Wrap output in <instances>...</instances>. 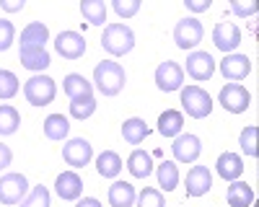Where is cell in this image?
Masks as SVG:
<instances>
[{
	"label": "cell",
	"mask_w": 259,
	"mask_h": 207,
	"mask_svg": "<svg viewBox=\"0 0 259 207\" xmlns=\"http://www.w3.org/2000/svg\"><path fill=\"white\" fill-rule=\"evenodd\" d=\"M182 83H184V70L177 65L174 60H166L156 68V86L163 91V93H171V91H182Z\"/></svg>",
	"instance_id": "cell-9"
},
{
	"label": "cell",
	"mask_w": 259,
	"mask_h": 207,
	"mask_svg": "<svg viewBox=\"0 0 259 207\" xmlns=\"http://www.w3.org/2000/svg\"><path fill=\"white\" fill-rule=\"evenodd\" d=\"M210 186H212V174L207 171V166H192V171L187 174V194L205 197Z\"/></svg>",
	"instance_id": "cell-15"
},
{
	"label": "cell",
	"mask_w": 259,
	"mask_h": 207,
	"mask_svg": "<svg viewBox=\"0 0 259 207\" xmlns=\"http://www.w3.org/2000/svg\"><path fill=\"white\" fill-rule=\"evenodd\" d=\"M70 132V122L62 114H50L45 119V137L47 140H65Z\"/></svg>",
	"instance_id": "cell-27"
},
{
	"label": "cell",
	"mask_w": 259,
	"mask_h": 207,
	"mask_svg": "<svg viewBox=\"0 0 259 207\" xmlns=\"http://www.w3.org/2000/svg\"><path fill=\"white\" fill-rule=\"evenodd\" d=\"M62 91H65V96H68L70 101H75V98H83V96H94L91 83L85 80L83 75H78V73L65 75V80H62Z\"/></svg>",
	"instance_id": "cell-19"
},
{
	"label": "cell",
	"mask_w": 259,
	"mask_h": 207,
	"mask_svg": "<svg viewBox=\"0 0 259 207\" xmlns=\"http://www.w3.org/2000/svg\"><path fill=\"white\" fill-rule=\"evenodd\" d=\"M202 34H205V29H202V24L194 16L182 18L179 24L174 26V41H177L179 49H194L202 41Z\"/></svg>",
	"instance_id": "cell-6"
},
{
	"label": "cell",
	"mask_w": 259,
	"mask_h": 207,
	"mask_svg": "<svg viewBox=\"0 0 259 207\" xmlns=\"http://www.w3.org/2000/svg\"><path fill=\"white\" fill-rule=\"evenodd\" d=\"M124 80H127L124 68L114 60H104L94 68V83L104 96H117L124 88Z\"/></svg>",
	"instance_id": "cell-1"
},
{
	"label": "cell",
	"mask_w": 259,
	"mask_h": 207,
	"mask_svg": "<svg viewBox=\"0 0 259 207\" xmlns=\"http://www.w3.org/2000/svg\"><path fill=\"white\" fill-rule=\"evenodd\" d=\"M75 207H101V202H99V199H94V197H83Z\"/></svg>",
	"instance_id": "cell-42"
},
{
	"label": "cell",
	"mask_w": 259,
	"mask_h": 207,
	"mask_svg": "<svg viewBox=\"0 0 259 207\" xmlns=\"http://www.w3.org/2000/svg\"><path fill=\"white\" fill-rule=\"evenodd\" d=\"M127 169L135 179H148L150 174H153V158H150V153H145V150H133L130 158H127Z\"/></svg>",
	"instance_id": "cell-21"
},
{
	"label": "cell",
	"mask_w": 259,
	"mask_h": 207,
	"mask_svg": "<svg viewBox=\"0 0 259 207\" xmlns=\"http://www.w3.org/2000/svg\"><path fill=\"white\" fill-rule=\"evenodd\" d=\"M18 93V78L11 70H0V98H13Z\"/></svg>",
	"instance_id": "cell-34"
},
{
	"label": "cell",
	"mask_w": 259,
	"mask_h": 207,
	"mask_svg": "<svg viewBox=\"0 0 259 207\" xmlns=\"http://www.w3.org/2000/svg\"><path fill=\"white\" fill-rule=\"evenodd\" d=\"M215 169H218V176L221 179L236 181V179L244 174V161H241V156H236V153H221L218 163H215Z\"/></svg>",
	"instance_id": "cell-18"
},
{
	"label": "cell",
	"mask_w": 259,
	"mask_h": 207,
	"mask_svg": "<svg viewBox=\"0 0 259 207\" xmlns=\"http://www.w3.org/2000/svg\"><path fill=\"white\" fill-rule=\"evenodd\" d=\"M138 199L135 194V186L127 184V181H114L109 186V204L112 207H133Z\"/></svg>",
	"instance_id": "cell-20"
},
{
	"label": "cell",
	"mask_w": 259,
	"mask_h": 207,
	"mask_svg": "<svg viewBox=\"0 0 259 207\" xmlns=\"http://www.w3.org/2000/svg\"><path fill=\"white\" fill-rule=\"evenodd\" d=\"M256 135H259V130L254 127V124H249V127H244L241 130V137H239V142H241V150L246 153V156H251V158H256Z\"/></svg>",
	"instance_id": "cell-33"
},
{
	"label": "cell",
	"mask_w": 259,
	"mask_h": 207,
	"mask_svg": "<svg viewBox=\"0 0 259 207\" xmlns=\"http://www.w3.org/2000/svg\"><path fill=\"white\" fill-rule=\"evenodd\" d=\"M218 101H221V107L231 114H241L249 109V104H251V96L249 91L241 86V83H228V86L221 88L218 93Z\"/></svg>",
	"instance_id": "cell-7"
},
{
	"label": "cell",
	"mask_w": 259,
	"mask_h": 207,
	"mask_svg": "<svg viewBox=\"0 0 259 207\" xmlns=\"http://www.w3.org/2000/svg\"><path fill=\"white\" fill-rule=\"evenodd\" d=\"M182 127H184V117H182V112H177V109H166V112L158 117V132H161L163 137H177V135H182Z\"/></svg>",
	"instance_id": "cell-22"
},
{
	"label": "cell",
	"mask_w": 259,
	"mask_h": 207,
	"mask_svg": "<svg viewBox=\"0 0 259 207\" xmlns=\"http://www.w3.org/2000/svg\"><path fill=\"white\" fill-rule=\"evenodd\" d=\"M171 150H174V158L179 161V163H194L200 158V153H202V142H200V137L197 135H177L174 137V145H171Z\"/></svg>",
	"instance_id": "cell-11"
},
{
	"label": "cell",
	"mask_w": 259,
	"mask_h": 207,
	"mask_svg": "<svg viewBox=\"0 0 259 207\" xmlns=\"http://www.w3.org/2000/svg\"><path fill=\"white\" fill-rule=\"evenodd\" d=\"M182 107L192 119H205L212 112V98L200 86H187L182 88Z\"/></svg>",
	"instance_id": "cell-4"
},
{
	"label": "cell",
	"mask_w": 259,
	"mask_h": 207,
	"mask_svg": "<svg viewBox=\"0 0 259 207\" xmlns=\"http://www.w3.org/2000/svg\"><path fill=\"white\" fill-rule=\"evenodd\" d=\"M18 57H21V65L26 70H47L52 62L47 49H21Z\"/></svg>",
	"instance_id": "cell-25"
},
{
	"label": "cell",
	"mask_w": 259,
	"mask_h": 207,
	"mask_svg": "<svg viewBox=\"0 0 259 207\" xmlns=\"http://www.w3.org/2000/svg\"><path fill=\"white\" fill-rule=\"evenodd\" d=\"M55 93H57V86L50 75H34L24 86V96L31 107H47V104L55 101Z\"/></svg>",
	"instance_id": "cell-3"
},
{
	"label": "cell",
	"mask_w": 259,
	"mask_h": 207,
	"mask_svg": "<svg viewBox=\"0 0 259 207\" xmlns=\"http://www.w3.org/2000/svg\"><path fill=\"white\" fill-rule=\"evenodd\" d=\"M101 47L114 55V57H122L127 52H133L135 47V34L127 24H109L104 29V36H101Z\"/></svg>",
	"instance_id": "cell-2"
},
{
	"label": "cell",
	"mask_w": 259,
	"mask_h": 207,
	"mask_svg": "<svg viewBox=\"0 0 259 207\" xmlns=\"http://www.w3.org/2000/svg\"><path fill=\"white\" fill-rule=\"evenodd\" d=\"M231 11H233L236 16H241V18H249V16H254L259 8H256V3H249V0H231Z\"/></svg>",
	"instance_id": "cell-38"
},
{
	"label": "cell",
	"mask_w": 259,
	"mask_h": 207,
	"mask_svg": "<svg viewBox=\"0 0 259 207\" xmlns=\"http://www.w3.org/2000/svg\"><path fill=\"white\" fill-rule=\"evenodd\" d=\"M212 44L218 47L226 55H233V49L241 44V31L236 24H228V21H221L218 26L212 29Z\"/></svg>",
	"instance_id": "cell-12"
},
{
	"label": "cell",
	"mask_w": 259,
	"mask_h": 207,
	"mask_svg": "<svg viewBox=\"0 0 259 207\" xmlns=\"http://www.w3.org/2000/svg\"><path fill=\"white\" fill-rule=\"evenodd\" d=\"M47 41H50V29L41 21H31L21 31V49H45Z\"/></svg>",
	"instance_id": "cell-16"
},
{
	"label": "cell",
	"mask_w": 259,
	"mask_h": 207,
	"mask_svg": "<svg viewBox=\"0 0 259 207\" xmlns=\"http://www.w3.org/2000/svg\"><path fill=\"white\" fill-rule=\"evenodd\" d=\"M29 194V181L24 174L0 176V204H21Z\"/></svg>",
	"instance_id": "cell-5"
},
{
	"label": "cell",
	"mask_w": 259,
	"mask_h": 207,
	"mask_svg": "<svg viewBox=\"0 0 259 207\" xmlns=\"http://www.w3.org/2000/svg\"><path fill=\"white\" fill-rule=\"evenodd\" d=\"M80 13H83V18L89 21L91 26H101L106 21V6L101 3V0H83Z\"/></svg>",
	"instance_id": "cell-29"
},
{
	"label": "cell",
	"mask_w": 259,
	"mask_h": 207,
	"mask_svg": "<svg viewBox=\"0 0 259 207\" xmlns=\"http://www.w3.org/2000/svg\"><path fill=\"white\" fill-rule=\"evenodd\" d=\"M55 192L60 194V199H78L83 194V181L75 171H62L55 181Z\"/></svg>",
	"instance_id": "cell-17"
},
{
	"label": "cell",
	"mask_w": 259,
	"mask_h": 207,
	"mask_svg": "<svg viewBox=\"0 0 259 207\" xmlns=\"http://www.w3.org/2000/svg\"><path fill=\"white\" fill-rule=\"evenodd\" d=\"M187 73L194 80H210L215 73V60L210 52H192L187 57Z\"/></svg>",
	"instance_id": "cell-13"
},
{
	"label": "cell",
	"mask_w": 259,
	"mask_h": 207,
	"mask_svg": "<svg viewBox=\"0 0 259 207\" xmlns=\"http://www.w3.org/2000/svg\"><path fill=\"white\" fill-rule=\"evenodd\" d=\"M226 199H228L231 207H249L254 202V189L246 181H231Z\"/></svg>",
	"instance_id": "cell-23"
},
{
	"label": "cell",
	"mask_w": 259,
	"mask_h": 207,
	"mask_svg": "<svg viewBox=\"0 0 259 207\" xmlns=\"http://www.w3.org/2000/svg\"><path fill=\"white\" fill-rule=\"evenodd\" d=\"M184 6H187V11H192V13H202V11L210 8V0H184Z\"/></svg>",
	"instance_id": "cell-39"
},
{
	"label": "cell",
	"mask_w": 259,
	"mask_h": 207,
	"mask_svg": "<svg viewBox=\"0 0 259 207\" xmlns=\"http://www.w3.org/2000/svg\"><path fill=\"white\" fill-rule=\"evenodd\" d=\"M18 124H21V114L8 104H0V135H13Z\"/></svg>",
	"instance_id": "cell-30"
},
{
	"label": "cell",
	"mask_w": 259,
	"mask_h": 207,
	"mask_svg": "<svg viewBox=\"0 0 259 207\" xmlns=\"http://www.w3.org/2000/svg\"><path fill=\"white\" fill-rule=\"evenodd\" d=\"M138 207H163V194L153 186H145L138 197Z\"/></svg>",
	"instance_id": "cell-35"
},
{
	"label": "cell",
	"mask_w": 259,
	"mask_h": 207,
	"mask_svg": "<svg viewBox=\"0 0 259 207\" xmlns=\"http://www.w3.org/2000/svg\"><path fill=\"white\" fill-rule=\"evenodd\" d=\"M21 207H50V189H47V186H41V184H36L34 189L24 197Z\"/></svg>",
	"instance_id": "cell-32"
},
{
	"label": "cell",
	"mask_w": 259,
	"mask_h": 207,
	"mask_svg": "<svg viewBox=\"0 0 259 207\" xmlns=\"http://www.w3.org/2000/svg\"><path fill=\"white\" fill-rule=\"evenodd\" d=\"M55 49L65 60H80L85 55V39L78 31H60L55 39Z\"/></svg>",
	"instance_id": "cell-10"
},
{
	"label": "cell",
	"mask_w": 259,
	"mask_h": 207,
	"mask_svg": "<svg viewBox=\"0 0 259 207\" xmlns=\"http://www.w3.org/2000/svg\"><path fill=\"white\" fill-rule=\"evenodd\" d=\"M11 161H13V153H11V148H8V145H3V142H0V171H3V169H8V166H11Z\"/></svg>",
	"instance_id": "cell-40"
},
{
	"label": "cell",
	"mask_w": 259,
	"mask_h": 207,
	"mask_svg": "<svg viewBox=\"0 0 259 207\" xmlns=\"http://www.w3.org/2000/svg\"><path fill=\"white\" fill-rule=\"evenodd\" d=\"M62 158L68 166H73V169H83V166H89L91 158H94V148L89 140L83 137H75V140H68L62 145Z\"/></svg>",
	"instance_id": "cell-8"
},
{
	"label": "cell",
	"mask_w": 259,
	"mask_h": 207,
	"mask_svg": "<svg viewBox=\"0 0 259 207\" xmlns=\"http://www.w3.org/2000/svg\"><path fill=\"white\" fill-rule=\"evenodd\" d=\"M221 73L226 80H244L251 73V60L246 55H226L221 60Z\"/></svg>",
	"instance_id": "cell-14"
},
{
	"label": "cell",
	"mask_w": 259,
	"mask_h": 207,
	"mask_svg": "<svg viewBox=\"0 0 259 207\" xmlns=\"http://www.w3.org/2000/svg\"><path fill=\"white\" fill-rule=\"evenodd\" d=\"M156 174H158V186H161V189H166V192L177 189V184H179V169H177L174 161H163L158 169H156Z\"/></svg>",
	"instance_id": "cell-28"
},
{
	"label": "cell",
	"mask_w": 259,
	"mask_h": 207,
	"mask_svg": "<svg viewBox=\"0 0 259 207\" xmlns=\"http://www.w3.org/2000/svg\"><path fill=\"white\" fill-rule=\"evenodd\" d=\"M0 8L13 13V11H24V0H0Z\"/></svg>",
	"instance_id": "cell-41"
},
{
	"label": "cell",
	"mask_w": 259,
	"mask_h": 207,
	"mask_svg": "<svg viewBox=\"0 0 259 207\" xmlns=\"http://www.w3.org/2000/svg\"><path fill=\"white\" fill-rule=\"evenodd\" d=\"M148 135H150L148 124H145L143 119H138V117L127 119V122L122 124V137H124V142H130V145H140Z\"/></svg>",
	"instance_id": "cell-26"
},
{
	"label": "cell",
	"mask_w": 259,
	"mask_h": 207,
	"mask_svg": "<svg viewBox=\"0 0 259 207\" xmlns=\"http://www.w3.org/2000/svg\"><path fill=\"white\" fill-rule=\"evenodd\" d=\"M112 8L117 11L119 18H133L140 11V0H114Z\"/></svg>",
	"instance_id": "cell-36"
},
{
	"label": "cell",
	"mask_w": 259,
	"mask_h": 207,
	"mask_svg": "<svg viewBox=\"0 0 259 207\" xmlns=\"http://www.w3.org/2000/svg\"><path fill=\"white\" fill-rule=\"evenodd\" d=\"M96 112V98L94 96H83V98H75V101H70V114H73V119H89L91 114Z\"/></svg>",
	"instance_id": "cell-31"
},
{
	"label": "cell",
	"mask_w": 259,
	"mask_h": 207,
	"mask_svg": "<svg viewBox=\"0 0 259 207\" xmlns=\"http://www.w3.org/2000/svg\"><path fill=\"white\" fill-rule=\"evenodd\" d=\"M13 36H16V29L8 18H0V52H6L11 44H13Z\"/></svg>",
	"instance_id": "cell-37"
},
{
	"label": "cell",
	"mask_w": 259,
	"mask_h": 207,
	"mask_svg": "<svg viewBox=\"0 0 259 207\" xmlns=\"http://www.w3.org/2000/svg\"><path fill=\"white\" fill-rule=\"evenodd\" d=\"M96 171H99L104 179H117L119 171H122V158H119L114 150H104V153L96 158Z\"/></svg>",
	"instance_id": "cell-24"
}]
</instances>
